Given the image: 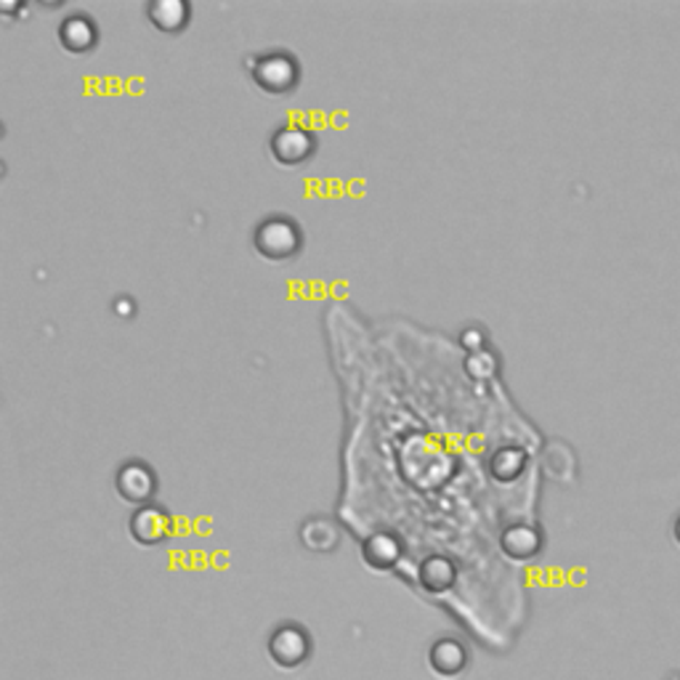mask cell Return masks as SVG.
<instances>
[{
    "instance_id": "cell-1",
    "label": "cell",
    "mask_w": 680,
    "mask_h": 680,
    "mask_svg": "<svg viewBox=\"0 0 680 680\" xmlns=\"http://www.w3.org/2000/svg\"><path fill=\"white\" fill-rule=\"evenodd\" d=\"M253 248L267 261H290L301 253L303 231L290 216H269L253 231Z\"/></svg>"
},
{
    "instance_id": "cell-2",
    "label": "cell",
    "mask_w": 680,
    "mask_h": 680,
    "mask_svg": "<svg viewBox=\"0 0 680 680\" xmlns=\"http://www.w3.org/2000/svg\"><path fill=\"white\" fill-rule=\"evenodd\" d=\"M248 72L261 91L274 93V97L290 93L301 80V64L288 51H267L248 57Z\"/></svg>"
},
{
    "instance_id": "cell-3",
    "label": "cell",
    "mask_w": 680,
    "mask_h": 680,
    "mask_svg": "<svg viewBox=\"0 0 680 680\" xmlns=\"http://www.w3.org/2000/svg\"><path fill=\"white\" fill-rule=\"evenodd\" d=\"M269 657L277 668L282 670H298L309 662L314 643H311L309 630L298 622H282L271 630L269 636Z\"/></svg>"
},
{
    "instance_id": "cell-4",
    "label": "cell",
    "mask_w": 680,
    "mask_h": 680,
    "mask_svg": "<svg viewBox=\"0 0 680 680\" xmlns=\"http://www.w3.org/2000/svg\"><path fill=\"white\" fill-rule=\"evenodd\" d=\"M271 158L282 166H301V162L311 160L317 152V136L309 131V128L301 126H284L277 128L271 133L269 141Z\"/></svg>"
},
{
    "instance_id": "cell-5",
    "label": "cell",
    "mask_w": 680,
    "mask_h": 680,
    "mask_svg": "<svg viewBox=\"0 0 680 680\" xmlns=\"http://www.w3.org/2000/svg\"><path fill=\"white\" fill-rule=\"evenodd\" d=\"M114 487H118V494L126 502H133V506L139 508L149 506V500L158 492V473H154L152 466H147V462L128 460L118 468Z\"/></svg>"
},
{
    "instance_id": "cell-6",
    "label": "cell",
    "mask_w": 680,
    "mask_h": 680,
    "mask_svg": "<svg viewBox=\"0 0 680 680\" xmlns=\"http://www.w3.org/2000/svg\"><path fill=\"white\" fill-rule=\"evenodd\" d=\"M170 529H173V523H170V516L162 510L160 506H141L136 508L131 513V519H128V532L139 546H160V542H166L170 537Z\"/></svg>"
},
{
    "instance_id": "cell-7",
    "label": "cell",
    "mask_w": 680,
    "mask_h": 680,
    "mask_svg": "<svg viewBox=\"0 0 680 680\" xmlns=\"http://www.w3.org/2000/svg\"><path fill=\"white\" fill-rule=\"evenodd\" d=\"M500 548L508 559L529 561L537 559L546 548V537L534 523H510V527L500 537Z\"/></svg>"
},
{
    "instance_id": "cell-8",
    "label": "cell",
    "mask_w": 680,
    "mask_h": 680,
    "mask_svg": "<svg viewBox=\"0 0 680 680\" xmlns=\"http://www.w3.org/2000/svg\"><path fill=\"white\" fill-rule=\"evenodd\" d=\"M428 664L439 678H458L468 668V651L458 638H439L428 651Z\"/></svg>"
},
{
    "instance_id": "cell-9",
    "label": "cell",
    "mask_w": 680,
    "mask_h": 680,
    "mask_svg": "<svg viewBox=\"0 0 680 680\" xmlns=\"http://www.w3.org/2000/svg\"><path fill=\"white\" fill-rule=\"evenodd\" d=\"M59 40L67 51L86 53L99 43V27L88 13H72L59 24Z\"/></svg>"
},
{
    "instance_id": "cell-10",
    "label": "cell",
    "mask_w": 680,
    "mask_h": 680,
    "mask_svg": "<svg viewBox=\"0 0 680 680\" xmlns=\"http://www.w3.org/2000/svg\"><path fill=\"white\" fill-rule=\"evenodd\" d=\"M362 559L370 569L376 571H391L401 559V542L397 534L391 532H376L364 540Z\"/></svg>"
},
{
    "instance_id": "cell-11",
    "label": "cell",
    "mask_w": 680,
    "mask_h": 680,
    "mask_svg": "<svg viewBox=\"0 0 680 680\" xmlns=\"http://www.w3.org/2000/svg\"><path fill=\"white\" fill-rule=\"evenodd\" d=\"M301 542L311 553H336L340 546L338 523L324 516H311L301 523Z\"/></svg>"
},
{
    "instance_id": "cell-12",
    "label": "cell",
    "mask_w": 680,
    "mask_h": 680,
    "mask_svg": "<svg viewBox=\"0 0 680 680\" xmlns=\"http://www.w3.org/2000/svg\"><path fill=\"white\" fill-rule=\"evenodd\" d=\"M418 580L428 593L439 596L452 590V584L458 582V569H454L452 559H447V556H428V559L420 563Z\"/></svg>"
},
{
    "instance_id": "cell-13",
    "label": "cell",
    "mask_w": 680,
    "mask_h": 680,
    "mask_svg": "<svg viewBox=\"0 0 680 680\" xmlns=\"http://www.w3.org/2000/svg\"><path fill=\"white\" fill-rule=\"evenodd\" d=\"M189 13H192V9L183 0H154V3L147 6L149 22L160 32H170V36H176L189 24Z\"/></svg>"
},
{
    "instance_id": "cell-14",
    "label": "cell",
    "mask_w": 680,
    "mask_h": 680,
    "mask_svg": "<svg viewBox=\"0 0 680 680\" xmlns=\"http://www.w3.org/2000/svg\"><path fill=\"white\" fill-rule=\"evenodd\" d=\"M527 471V452L521 447H500L498 452L489 458V473L500 484H510Z\"/></svg>"
},
{
    "instance_id": "cell-15",
    "label": "cell",
    "mask_w": 680,
    "mask_h": 680,
    "mask_svg": "<svg viewBox=\"0 0 680 680\" xmlns=\"http://www.w3.org/2000/svg\"><path fill=\"white\" fill-rule=\"evenodd\" d=\"M466 372L473 380H479V383H487V380L498 378L500 357L492 349L468 353V357H466Z\"/></svg>"
},
{
    "instance_id": "cell-16",
    "label": "cell",
    "mask_w": 680,
    "mask_h": 680,
    "mask_svg": "<svg viewBox=\"0 0 680 680\" xmlns=\"http://www.w3.org/2000/svg\"><path fill=\"white\" fill-rule=\"evenodd\" d=\"M458 340H460V346L468 353H476V351H484L487 349L489 336H487V330L481 328V324H468V328L460 330Z\"/></svg>"
},
{
    "instance_id": "cell-17",
    "label": "cell",
    "mask_w": 680,
    "mask_h": 680,
    "mask_svg": "<svg viewBox=\"0 0 680 680\" xmlns=\"http://www.w3.org/2000/svg\"><path fill=\"white\" fill-rule=\"evenodd\" d=\"M112 311L118 319H133L136 317V301L131 296H118L112 303Z\"/></svg>"
},
{
    "instance_id": "cell-18",
    "label": "cell",
    "mask_w": 680,
    "mask_h": 680,
    "mask_svg": "<svg viewBox=\"0 0 680 680\" xmlns=\"http://www.w3.org/2000/svg\"><path fill=\"white\" fill-rule=\"evenodd\" d=\"M672 537H676V542L680 546V513L676 516V521H672Z\"/></svg>"
}]
</instances>
